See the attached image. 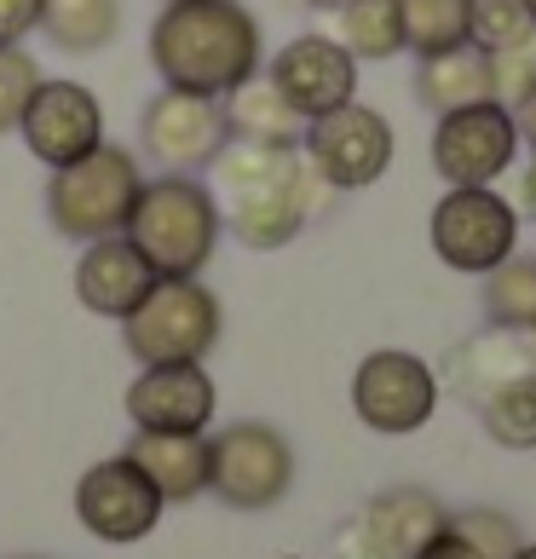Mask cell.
Returning <instances> with one entry per match:
<instances>
[{"instance_id": "obj_19", "label": "cell", "mask_w": 536, "mask_h": 559, "mask_svg": "<svg viewBox=\"0 0 536 559\" xmlns=\"http://www.w3.org/2000/svg\"><path fill=\"white\" fill-rule=\"evenodd\" d=\"M416 98H421L432 116L485 105V98H490V52L467 40V47L416 58Z\"/></svg>"}, {"instance_id": "obj_9", "label": "cell", "mask_w": 536, "mask_h": 559, "mask_svg": "<svg viewBox=\"0 0 536 559\" xmlns=\"http://www.w3.org/2000/svg\"><path fill=\"white\" fill-rule=\"evenodd\" d=\"M353 409L369 432H386V439L421 432L432 421V409H439V376L416 352L381 346V352H369L353 376Z\"/></svg>"}, {"instance_id": "obj_23", "label": "cell", "mask_w": 536, "mask_h": 559, "mask_svg": "<svg viewBox=\"0 0 536 559\" xmlns=\"http://www.w3.org/2000/svg\"><path fill=\"white\" fill-rule=\"evenodd\" d=\"M485 318L502 335H531L536 329V260L508 254L497 272H485Z\"/></svg>"}, {"instance_id": "obj_30", "label": "cell", "mask_w": 536, "mask_h": 559, "mask_svg": "<svg viewBox=\"0 0 536 559\" xmlns=\"http://www.w3.org/2000/svg\"><path fill=\"white\" fill-rule=\"evenodd\" d=\"M450 525H456L473 548H479L485 559H513L525 548V536H520V525L508 520V513H497V508H467V513H450Z\"/></svg>"}, {"instance_id": "obj_26", "label": "cell", "mask_w": 536, "mask_h": 559, "mask_svg": "<svg viewBox=\"0 0 536 559\" xmlns=\"http://www.w3.org/2000/svg\"><path fill=\"white\" fill-rule=\"evenodd\" d=\"M467 17H473V47H485V52L536 40V7L531 0H467Z\"/></svg>"}, {"instance_id": "obj_33", "label": "cell", "mask_w": 536, "mask_h": 559, "mask_svg": "<svg viewBox=\"0 0 536 559\" xmlns=\"http://www.w3.org/2000/svg\"><path fill=\"white\" fill-rule=\"evenodd\" d=\"M335 559H381V554H376V543H369V536L358 531V520H353V525H341V536H335Z\"/></svg>"}, {"instance_id": "obj_10", "label": "cell", "mask_w": 536, "mask_h": 559, "mask_svg": "<svg viewBox=\"0 0 536 559\" xmlns=\"http://www.w3.org/2000/svg\"><path fill=\"white\" fill-rule=\"evenodd\" d=\"M520 128H513V110H502L497 98L467 110H444L439 128H432V174H439L450 191L456 185H497L513 162H520Z\"/></svg>"}, {"instance_id": "obj_24", "label": "cell", "mask_w": 536, "mask_h": 559, "mask_svg": "<svg viewBox=\"0 0 536 559\" xmlns=\"http://www.w3.org/2000/svg\"><path fill=\"white\" fill-rule=\"evenodd\" d=\"M479 416L502 450H536V369H520V376L497 381L479 399Z\"/></svg>"}, {"instance_id": "obj_4", "label": "cell", "mask_w": 536, "mask_h": 559, "mask_svg": "<svg viewBox=\"0 0 536 559\" xmlns=\"http://www.w3.org/2000/svg\"><path fill=\"white\" fill-rule=\"evenodd\" d=\"M219 300L196 277H156L128 318L121 341L139 364H202L219 341Z\"/></svg>"}, {"instance_id": "obj_16", "label": "cell", "mask_w": 536, "mask_h": 559, "mask_svg": "<svg viewBox=\"0 0 536 559\" xmlns=\"http://www.w3.org/2000/svg\"><path fill=\"white\" fill-rule=\"evenodd\" d=\"M156 272L144 265V254L128 237H98V242H81V260H75V300L87 306L93 318H128L133 306L151 295Z\"/></svg>"}, {"instance_id": "obj_36", "label": "cell", "mask_w": 536, "mask_h": 559, "mask_svg": "<svg viewBox=\"0 0 536 559\" xmlns=\"http://www.w3.org/2000/svg\"><path fill=\"white\" fill-rule=\"evenodd\" d=\"M312 12H341V7H353V0H306Z\"/></svg>"}, {"instance_id": "obj_1", "label": "cell", "mask_w": 536, "mask_h": 559, "mask_svg": "<svg viewBox=\"0 0 536 559\" xmlns=\"http://www.w3.org/2000/svg\"><path fill=\"white\" fill-rule=\"evenodd\" d=\"M151 64L162 87L225 98L265 70L260 17L242 0H168L151 24Z\"/></svg>"}, {"instance_id": "obj_31", "label": "cell", "mask_w": 536, "mask_h": 559, "mask_svg": "<svg viewBox=\"0 0 536 559\" xmlns=\"http://www.w3.org/2000/svg\"><path fill=\"white\" fill-rule=\"evenodd\" d=\"M40 29V0H0V47H24Z\"/></svg>"}, {"instance_id": "obj_27", "label": "cell", "mask_w": 536, "mask_h": 559, "mask_svg": "<svg viewBox=\"0 0 536 559\" xmlns=\"http://www.w3.org/2000/svg\"><path fill=\"white\" fill-rule=\"evenodd\" d=\"M531 364H536V352L525 358V352H520V346H513V341L502 335V329H497V335H490V341L467 346L462 358H456V386H467L473 399H485V392L497 386V381L520 376V369H531Z\"/></svg>"}, {"instance_id": "obj_22", "label": "cell", "mask_w": 536, "mask_h": 559, "mask_svg": "<svg viewBox=\"0 0 536 559\" xmlns=\"http://www.w3.org/2000/svg\"><path fill=\"white\" fill-rule=\"evenodd\" d=\"M335 40L358 64H386V58L404 52V17L398 0H353V7L335 12Z\"/></svg>"}, {"instance_id": "obj_2", "label": "cell", "mask_w": 536, "mask_h": 559, "mask_svg": "<svg viewBox=\"0 0 536 559\" xmlns=\"http://www.w3.org/2000/svg\"><path fill=\"white\" fill-rule=\"evenodd\" d=\"M225 231L219 197L196 174H162L139 185V202L121 237H128L156 277H202Z\"/></svg>"}, {"instance_id": "obj_37", "label": "cell", "mask_w": 536, "mask_h": 559, "mask_svg": "<svg viewBox=\"0 0 536 559\" xmlns=\"http://www.w3.org/2000/svg\"><path fill=\"white\" fill-rule=\"evenodd\" d=\"M513 559H536V543H525V548H520V554H513Z\"/></svg>"}, {"instance_id": "obj_3", "label": "cell", "mask_w": 536, "mask_h": 559, "mask_svg": "<svg viewBox=\"0 0 536 559\" xmlns=\"http://www.w3.org/2000/svg\"><path fill=\"white\" fill-rule=\"evenodd\" d=\"M139 156L128 144H98V151L52 168L47 179V219L64 242H98V237H121L133 202H139Z\"/></svg>"}, {"instance_id": "obj_38", "label": "cell", "mask_w": 536, "mask_h": 559, "mask_svg": "<svg viewBox=\"0 0 536 559\" xmlns=\"http://www.w3.org/2000/svg\"><path fill=\"white\" fill-rule=\"evenodd\" d=\"M12 559H47V554H12Z\"/></svg>"}, {"instance_id": "obj_25", "label": "cell", "mask_w": 536, "mask_h": 559, "mask_svg": "<svg viewBox=\"0 0 536 559\" xmlns=\"http://www.w3.org/2000/svg\"><path fill=\"white\" fill-rule=\"evenodd\" d=\"M398 17H404V52H416V58L473 40L467 0H398Z\"/></svg>"}, {"instance_id": "obj_40", "label": "cell", "mask_w": 536, "mask_h": 559, "mask_svg": "<svg viewBox=\"0 0 536 559\" xmlns=\"http://www.w3.org/2000/svg\"><path fill=\"white\" fill-rule=\"evenodd\" d=\"M531 7H536V0H531Z\"/></svg>"}, {"instance_id": "obj_6", "label": "cell", "mask_w": 536, "mask_h": 559, "mask_svg": "<svg viewBox=\"0 0 536 559\" xmlns=\"http://www.w3.org/2000/svg\"><path fill=\"white\" fill-rule=\"evenodd\" d=\"M295 485V450L265 421H231L209 439V490L237 513L277 508Z\"/></svg>"}, {"instance_id": "obj_7", "label": "cell", "mask_w": 536, "mask_h": 559, "mask_svg": "<svg viewBox=\"0 0 536 559\" xmlns=\"http://www.w3.org/2000/svg\"><path fill=\"white\" fill-rule=\"evenodd\" d=\"M393 121H386L376 105H358V98H346L341 110H323L306 121L300 133V151L306 162L335 185V191H364V185H376L386 168H393Z\"/></svg>"}, {"instance_id": "obj_17", "label": "cell", "mask_w": 536, "mask_h": 559, "mask_svg": "<svg viewBox=\"0 0 536 559\" xmlns=\"http://www.w3.org/2000/svg\"><path fill=\"white\" fill-rule=\"evenodd\" d=\"M444 525H450V508L432 490H416V485L369 496V508L358 513V531L376 543L381 559H416Z\"/></svg>"}, {"instance_id": "obj_5", "label": "cell", "mask_w": 536, "mask_h": 559, "mask_svg": "<svg viewBox=\"0 0 536 559\" xmlns=\"http://www.w3.org/2000/svg\"><path fill=\"white\" fill-rule=\"evenodd\" d=\"M427 237H432V254L450 272L485 277L508 254H520V209L502 191H490V185H456V191H444L432 202Z\"/></svg>"}, {"instance_id": "obj_13", "label": "cell", "mask_w": 536, "mask_h": 559, "mask_svg": "<svg viewBox=\"0 0 536 559\" xmlns=\"http://www.w3.org/2000/svg\"><path fill=\"white\" fill-rule=\"evenodd\" d=\"M265 81L312 121L323 110H341L346 98H358V58L335 35H295L265 64Z\"/></svg>"}, {"instance_id": "obj_34", "label": "cell", "mask_w": 536, "mask_h": 559, "mask_svg": "<svg viewBox=\"0 0 536 559\" xmlns=\"http://www.w3.org/2000/svg\"><path fill=\"white\" fill-rule=\"evenodd\" d=\"M513 128H520V144H525V151L536 156V93L525 98L520 110H513Z\"/></svg>"}, {"instance_id": "obj_35", "label": "cell", "mask_w": 536, "mask_h": 559, "mask_svg": "<svg viewBox=\"0 0 536 559\" xmlns=\"http://www.w3.org/2000/svg\"><path fill=\"white\" fill-rule=\"evenodd\" d=\"M520 197H525V214L536 219V156L525 162V179H520Z\"/></svg>"}, {"instance_id": "obj_29", "label": "cell", "mask_w": 536, "mask_h": 559, "mask_svg": "<svg viewBox=\"0 0 536 559\" xmlns=\"http://www.w3.org/2000/svg\"><path fill=\"white\" fill-rule=\"evenodd\" d=\"M531 93H536V40L490 52V98H497L502 110H520Z\"/></svg>"}, {"instance_id": "obj_21", "label": "cell", "mask_w": 536, "mask_h": 559, "mask_svg": "<svg viewBox=\"0 0 536 559\" xmlns=\"http://www.w3.org/2000/svg\"><path fill=\"white\" fill-rule=\"evenodd\" d=\"M40 29L58 52L93 58L121 29V0H40Z\"/></svg>"}, {"instance_id": "obj_39", "label": "cell", "mask_w": 536, "mask_h": 559, "mask_svg": "<svg viewBox=\"0 0 536 559\" xmlns=\"http://www.w3.org/2000/svg\"><path fill=\"white\" fill-rule=\"evenodd\" d=\"M531 352H536V329H531Z\"/></svg>"}, {"instance_id": "obj_14", "label": "cell", "mask_w": 536, "mask_h": 559, "mask_svg": "<svg viewBox=\"0 0 536 559\" xmlns=\"http://www.w3.org/2000/svg\"><path fill=\"white\" fill-rule=\"evenodd\" d=\"M329 185L312 162H306V151H300V168L288 174V179H277V185H265V191H254V197H237V202H225V219H231V237L242 242V248H288L300 231H306V219H312L323 202H329Z\"/></svg>"}, {"instance_id": "obj_18", "label": "cell", "mask_w": 536, "mask_h": 559, "mask_svg": "<svg viewBox=\"0 0 536 559\" xmlns=\"http://www.w3.org/2000/svg\"><path fill=\"white\" fill-rule=\"evenodd\" d=\"M121 455L162 490V502H191L209 490V439L202 432H133Z\"/></svg>"}, {"instance_id": "obj_8", "label": "cell", "mask_w": 536, "mask_h": 559, "mask_svg": "<svg viewBox=\"0 0 536 559\" xmlns=\"http://www.w3.org/2000/svg\"><path fill=\"white\" fill-rule=\"evenodd\" d=\"M225 144H231V121H225L219 98L162 87L139 116V151L162 174H209Z\"/></svg>"}, {"instance_id": "obj_15", "label": "cell", "mask_w": 536, "mask_h": 559, "mask_svg": "<svg viewBox=\"0 0 536 559\" xmlns=\"http://www.w3.org/2000/svg\"><path fill=\"white\" fill-rule=\"evenodd\" d=\"M133 432H209L214 381L202 364H144L128 386Z\"/></svg>"}, {"instance_id": "obj_28", "label": "cell", "mask_w": 536, "mask_h": 559, "mask_svg": "<svg viewBox=\"0 0 536 559\" xmlns=\"http://www.w3.org/2000/svg\"><path fill=\"white\" fill-rule=\"evenodd\" d=\"M40 87V64L24 47H0V133H17L29 98Z\"/></svg>"}, {"instance_id": "obj_11", "label": "cell", "mask_w": 536, "mask_h": 559, "mask_svg": "<svg viewBox=\"0 0 536 559\" xmlns=\"http://www.w3.org/2000/svg\"><path fill=\"white\" fill-rule=\"evenodd\" d=\"M24 151L40 162V168H64V162L87 156L105 144V105L87 81H70V75H40V87L29 98L24 121Z\"/></svg>"}, {"instance_id": "obj_20", "label": "cell", "mask_w": 536, "mask_h": 559, "mask_svg": "<svg viewBox=\"0 0 536 559\" xmlns=\"http://www.w3.org/2000/svg\"><path fill=\"white\" fill-rule=\"evenodd\" d=\"M225 105V121H231V139H265V144H300L306 133V116L288 105V98L260 75H249L237 93H225L219 98Z\"/></svg>"}, {"instance_id": "obj_32", "label": "cell", "mask_w": 536, "mask_h": 559, "mask_svg": "<svg viewBox=\"0 0 536 559\" xmlns=\"http://www.w3.org/2000/svg\"><path fill=\"white\" fill-rule=\"evenodd\" d=\"M416 559H485V554L473 548V543H467V536H462L456 525H444V531L432 536V543H427V548H421Z\"/></svg>"}, {"instance_id": "obj_12", "label": "cell", "mask_w": 536, "mask_h": 559, "mask_svg": "<svg viewBox=\"0 0 536 559\" xmlns=\"http://www.w3.org/2000/svg\"><path fill=\"white\" fill-rule=\"evenodd\" d=\"M162 508H168L162 490L144 479L128 455L93 462L75 485V520H81V531H93L98 543H139V536H151Z\"/></svg>"}]
</instances>
